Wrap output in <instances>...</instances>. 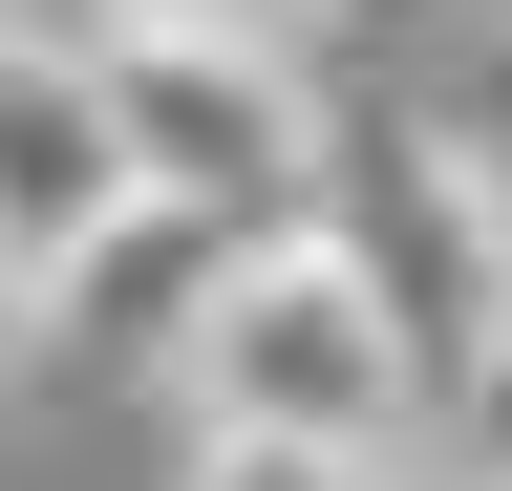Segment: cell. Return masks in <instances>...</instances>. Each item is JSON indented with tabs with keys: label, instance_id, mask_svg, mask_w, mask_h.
Instances as JSON below:
<instances>
[{
	"label": "cell",
	"instance_id": "obj_1",
	"mask_svg": "<svg viewBox=\"0 0 512 491\" xmlns=\"http://www.w3.org/2000/svg\"><path fill=\"white\" fill-rule=\"evenodd\" d=\"M171 385L192 427H299V449H427V385H406V321L363 299V257L320 214H256L214 299H192V342H171Z\"/></svg>",
	"mask_w": 512,
	"mask_h": 491
},
{
	"label": "cell",
	"instance_id": "obj_2",
	"mask_svg": "<svg viewBox=\"0 0 512 491\" xmlns=\"http://www.w3.org/2000/svg\"><path fill=\"white\" fill-rule=\"evenodd\" d=\"M86 86H107L128 193H171V214H214V235H256V214L320 193V86H299V43H235V22H107Z\"/></svg>",
	"mask_w": 512,
	"mask_h": 491
},
{
	"label": "cell",
	"instance_id": "obj_3",
	"mask_svg": "<svg viewBox=\"0 0 512 491\" xmlns=\"http://www.w3.org/2000/svg\"><path fill=\"white\" fill-rule=\"evenodd\" d=\"M107 214H128V150H107V86H86V43L0 22V321H43V278L86 257Z\"/></svg>",
	"mask_w": 512,
	"mask_h": 491
},
{
	"label": "cell",
	"instance_id": "obj_4",
	"mask_svg": "<svg viewBox=\"0 0 512 491\" xmlns=\"http://www.w3.org/2000/svg\"><path fill=\"white\" fill-rule=\"evenodd\" d=\"M214 257H235L214 214H171V193H128V214L86 235V257L43 278V342H86V363H171V342H192V299H214Z\"/></svg>",
	"mask_w": 512,
	"mask_h": 491
},
{
	"label": "cell",
	"instance_id": "obj_5",
	"mask_svg": "<svg viewBox=\"0 0 512 491\" xmlns=\"http://www.w3.org/2000/svg\"><path fill=\"white\" fill-rule=\"evenodd\" d=\"M171 491H406V449H299V427H192Z\"/></svg>",
	"mask_w": 512,
	"mask_h": 491
},
{
	"label": "cell",
	"instance_id": "obj_6",
	"mask_svg": "<svg viewBox=\"0 0 512 491\" xmlns=\"http://www.w3.org/2000/svg\"><path fill=\"white\" fill-rule=\"evenodd\" d=\"M427 129H448V150H470V193L512 214V43H491V65H470V86H448V107H427Z\"/></svg>",
	"mask_w": 512,
	"mask_h": 491
},
{
	"label": "cell",
	"instance_id": "obj_7",
	"mask_svg": "<svg viewBox=\"0 0 512 491\" xmlns=\"http://www.w3.org/2000/svg\"><path fill=\"white\" fill-rule=\"evenodd\" d=\"M470 0H299V43H448Z\"/></svg>",
	"mask_w": 512,
	"mask_h": 491
},
{
	"label": "cell",
	"instance_id": "obj_8",
	"mask_svg": "<svg viewBox=\"0 0 512 491\" xmlns=\"http://www.w3.org/2000/svg\"><path fill=\"white\" fill-rule=\"evenodd\" d=\"M107 22H235V43H299V0H86V43Z\"/></svg>",
	"mask_w": 512,
	"mask_h": 491
}]
</instances>
